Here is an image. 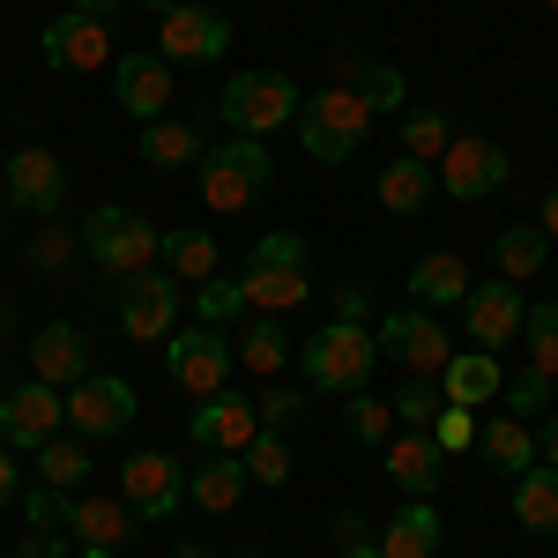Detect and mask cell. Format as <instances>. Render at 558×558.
<instances>
[{
  "label": "cell",
  "mask_w": 558,
  "mask_h": 558,
  "mask_svg": "<svg viewBox=\"0 0 558 558\" xmlns=\"http://www.w3.org/2000/svg\"><path fill=\"white\" fill-rule=\"evenodd\" d=\"M380 365V336H365L357 320H328L320 336L299 343V373L313 395H357Z\"/></svg>",
  "instance_id": "6da1fadb"
},
{
  "label": "cell",
  "mask_w": 558,
  "mask_h": 558,
  "mask_svg": "<svg viewBox=\"0 0 558 558\" xmlns=\"http://www.w3.org/2000/svg\"><path fill=\"white\" fill-rule=\"evenodd\" d=\"M305 276H313L305 239L299 231H268L254 254H246V268H239V291H246V305H260V313H299L305 291H313Z\"/></svg>",
  "instance_id": "7a4b0ae2"
},
{
  "label": "cell",
  "mask_w": 558,
  "mask_h": 558,
  "mask_svg": "<svg viewBox=\"0 0 558 558\" xmlns=\"http://www.w3.org/2000/svg\"><path fill=\"white\" fill-rule=\"evenodd\" d=\"M299 149L313 157V165H343V157H357V142L373 134V112H365V97L343 83H328L320 97H305L299 105Z\"/></svg>",
  "instance_id": "3957f363"
},
{
  "label": "cell",
  "mask_w": 558,
  "mask_h": 558,
  "mask_svg": "<svg viewBox=\"0 0 558 558\" xmlns=\"http://www.w3.org/2000/svg\"><path fill=\"white\" fill-rule=\"evenodd\" d=\"M299 83L291 75H276V68H239L231 83H223V97H216V112L231 120V134H276V128H291L299 120Z\"/></svg>",
  "instance_id": "277c9868"
},
{
  "label": "cell",
  "mask_w": 558,
  "mask_h": 558,
  "mask_svg": "<svg viewBox=\"0 0 558 558\" xmlns=\"http://www.w3.org/2000/svg\"><path fill=\"white\" fill-rule=\"evenodd\" d=\"M202 202L209 209H254L260 194H268V179H276V165H268V149H260L254 134H231V142H216V149H202Z\"/></svg>",
  "instance_id": "5b68a950"
},
{
  "label": "cell",
  "mask_w": 558,
  "mask_h": 558,
  "mask_svg": "<svg viewBox=\"0 0 558 558\" xmlns=\"http://www.w3.org/2000/svg\"><path fill=\"white\" fill-rule=\"evenodd\" d=\"M157 223L142 209H120V202H105V209H89L83 223V254L97 260V268H112V276H142L149 260H157Z\"/></svg>",
  "instance_id": "8992f818"
},
{
  "label": "cell",
  "mask_w": 558,
  "mask_h": 558,
  "mask_svg": "<svg viewBox=\"0 0 558 558\" xmlns=\"http://www.w3.org/2000/svg\"><path fill=\"white\" fill-rule=\"evenodd\" d=\"M165 373H172V387H186V395H223L231 387V373H239V343L223 336V328H179V336H165Z\"/></svg>",
  "instance_id": "52a82bcc"
},
{
  "label": "cell",
  "mask_w": 558,
  "mask_h": 558,
  "mask_svg": "<svg viewBox=\"0 0 558 558\" xmlns=\"http://www.w3.org/2000/svg\"><path fill=\"white\" fill-rule=\"evenodd\" d=\"M60 402H68V425L83 439H120L134 425V410H142V395L128 380H112V373H83L75 387H60Z\"/></svg>",
  "instance_id": "ba28073f"
},
{
  "label": "cell",
  "mask_w": 558,
  "mask_h": 558,
  "mask_svg": "<svg viewBox=\"0 0 558 558\" xmlns=\"http://www.w3.org/2000/svg\"><path fill=\"white\" fill-rule=\"evenodd\" d=\"M432 179L454 194V202H484V194H499L507 179H514V157L499 149V142H476V134H454L447 142V157L432 165Z\"/></svg>",
  "instance_id": "9c48e42d"
},
{
  "label": "cell",
  "mask_w": 558,
  "mask_h": 558,
  "mask_svg": "<svg viewBox=\"0 0 558 558\" xmlns=\"http://www.w3.org/2000/svg\"><path fill=\"white\" fill-rule=\"evenodd\" d=\"M223 45H231V15L223 8L179 0L172 15H157V52L179 60V68H209V60H223Z\"/></svg>",
  "instance_id": "30bf717a"
},
{
  "label": "cell",
  "mask_w": 558,
  "mask_h": 558,
  "mask_svg": "<svg viewBox=\"0 0 558 558\" xmlns=\"http://www.w3.org/2000/svg\"><path fill=\"white\" fill-rule=\"evenodd\" d=\"M45 45V68L52 75H97V68H112V23H97V15H52L38 31Z\"/></svg>",
  "instance_id": "8fae6325"
},
{
  "label": "cell",
  "mask_w": 558,
  "mask_h": 558,
  "mask_svg": "<svg viewBox=\"0 0 558 558\" xmlns=\"http://www.w3.org/2000/svg\"><path fill=\"white\" fill-rule=\"evenodd\" d=\"M120 328L134 343H165L179 328V276H165V268L120 276Z\"/></svg>",
  "instance_id": "7c38bea8"
},
{
  "label": "cell",
  "mask_w": 558,
  "mask_h": 558,
  "mask_svg": "<svg viewBox=\"0 0 558 558\" xmlns=\"http://www.w3.org/2000/svg\"><path fill=\"white\" fill-rule=\"evenodd\" d=\"M380 357H395L402 373H432V380H439V365L454 357V343H447L439 313L402 305V313H387V320H380Z\"/></svg>",
  "instance_id": "4fadbf2b"
},
{
  "label": "cell",
  "mask_w": 558,
  "mask_h": 558,
  "mask_svg": "<svg viewBox=\"0 0 558 558\" xmlns=\"http://www.w3.org/2000/svg\"><path fill=\"white\" fill-rule=\"evenodd\" d=\"M68 425V402H60V387L45 380H23L0 395V447H23V454H38L52 432Z\"/></svg>",
  "instance_id": "5bb4252c"
},
{
  "label": "cell",
  "mask_w": 558,
  "mask_h": 558,
  "mask_svg": "<svg viewBox=\"0 0 558 558\" xmlns=\"http://www.w3.org/2000/svg\"><path fill=\"white\" fill-rule=\"evenodd\" d=\"M112 105L128 112V120H165L172 112V60L165 52H120V68H112Z\"/></svg>",
  "instance_id": "9a60e30c"
},
{
  "label": "cell",
  "mask_w": 558,
  "mask_h": 558,
  "mask_svg": "<svg viewBox=\"0 0 558 558\" xmlns=\"http://www.w3.org/2000/svg\"><path fill=\"white\" fill-rule=\"evenodd\" d=\"M0 186H8V202L23 216H60V202H68V165L52 149H15Z\"/></svg>",
  "instance_id": "2e32d148"
},
{
  "label": "cell",
  "mask_w": 558,
  "mask_h": 558,
  "mask_svg": "<svg viewBox=\"0 0 558 558\" xmlns=\"http://www.w3.org/2000/svg\"><path fill=\"white\" fill-rule=\"evenodd\" d=\"M120 499L142 521H172L179 499H186V476H179L172 454H134V462H120Z\"/></svg>",
  "instance_id": "e0dca14e"
},
{
  "label": "cell",
  "mask_w": 558,
  "mask_h": 558,
  "mask_svg": "<svg viewBox=\"0 0 558 558\" xmlns=\"http://www.w3.org/2000/svg\"><path fill=\"white\" fill-rule=\"evenodd\" d=\"M462 313H470V350H507L521 336V313H529V299H521V283H470V299H462Z\"/></svg>",
  "instance_id": "ac0fdd59"
},
{
  "label": "cell",
  "mask_w": 558,
  "mask_h": 558,
  "mask_svg": "<svg viewBox=\"0 0 558 558\" xmlns=\"http://www.w3.org/2000/svg\"><path fill=\"white\" fill-rule=\"evenodd\" d=\"M387 476H395L402 499H432V492L447 484V454H439V439L402 425L395 439H387Z\"/></svg>",
  "instance_id": "d6986e66"
},
{
  "label": "cell",
  "mask_w": 558,
  "mask_h": 558,
  "mask_svg": "<svg viewBox=\"0 0 558 558\" xmlns=\"http://www.w3.org/2000/svg\"><path fill=\"white\" fill-rule=\"evenodd\" d=\"M194 447H209V454H246V447H254V432H260V417H254V402H246V395H231V387H223V395H209V402H202V410H194Z\"/></svg>",
  "instance_id": "ffe728a7"
},
{
  "label": "cell",
  "mask_w": 558,
  "mask_h": 558,
  "mask_svg": "<svg viewBox=\"0 0 558 558\" xmlns=\"http://www.w3.org/2000/svg\"><path fill=\"white\" fill-rule=\"evenodd\" d=\"M439 544H447V529L432 514V499H402L380 521V558H439Z\"/></svg>",
  "instance_id": "44dd1931"
},
{
  "label": "cell",
  "mask_w": 558,
  "mask_h": 558,
  "mask_svg": "<svg viewBox=\"0 0 558 558\" xmlns=\"http://www.w3.org/2000/svg\"><path fill=\"white\" fill-rule=\"evenodd\" d=\"M31 365H38L45 387H75L89 373V336L75 320H52V328H38V343H31Z\"/></svg>",
  "instance_id": "7402d4cb"
},
{
  "label": "cell",
  "mask_w": 558,
  "mask_h": 558,
  "mask_svg": "<svg viewBox=\"0 0 558 558\" xmlns=\"http://www.w3.org/2000/svg\"><path fill=\"white\" fill-rule=\"evenodd\" d=\"M499 387H507V373H499V350H454V357L439 365V395H447V402H462V410H476V402H499Z\"/></svg>",
  "instance_id": "603a6c76"
},
{
  "label": "cell",
  "mask_w": 558,
  "mask_h": 558,
  "mask_svg": "<svg viewBox=\"0 0 558 558\" xmlns=\"http://www.w3.org/2000/svg\"><path fill=\"white\" fill-rule=\"evenodd\" d=\"M68 529H75L83 551H128L134 507L128 499H75V507H68Z\"/></svg>",
  "instance_id": "cb8c5ba5"
},
{
  "label": "cell",
  "mask_w": 558,
  "mask_h": 558,
  "mask_svg": "<svg viewBox=\"0 0 558 558\" xmlns=\"http://www.w3.org/2000/svg\"><path fill=\"white\" fill-rule=\"evenodd\" d=\"M410 299L425 305V313L462 305V299H470V268H462L454 254H417V260H410Z\"/></svg>",
  "instance_id": "d4e9b609"
},
{
  "label": "cell",
  "mask_w": 558,
  "mask_h": 558,
  "mask_svg": "<svg viewBox=\"0 0 558 558\" xmlns=\"http://www.w3.org/2000/svg\"><path fill=\"white\" fill-rule=\"evenodd\" d=\"M157 254H165V276H179V283H209V276H216V231L179 223V231L157 239Z\"/></svg>",
  "instance_id": "484cf974"
},
{
  "label": "cell",
  "mask_w": 558,
  "mask_h": 558,
  "mask_svg": "<svg viewBox=\"0 0 558 558\" xmlns=\"http://www.w3.org/2000/svg\"><path fill=\"white\" fill-rule=\"evenodd\" d=\"M186 499H194L202 514H231V507L246 499V462H239V454H216V462H202V470L186 476Z\"/></svg>",
  "instance_id": "4316f807"
},
{
  "label": "cell",
  "mask_w": 558,
  "mask_h": 558,
  "mask_svg": "<svg viewBox=\"0 0 558 558\" xmlns=\"http://www.w3.org/2000/svg\"><path fill=\"white\" fill-rule=\"evenodd\" d=\"M476 447H484V462H492L499 476H521V470H536V432L521 425V417H507V410H499L492 425L476 432Z\"/></svg>",
  "instance_id": "83f0119b"
},
{
  "label": "cell",
  "mask_w": 558,
  "mask_h": 558,
  "mask_svg": "<svg viewBox=\"0 0 558 558\" xmlns=\"http://www.w3.org/2000/svg\"><path fill=\"white\" fill-rule=\"evenodd\" d=\"M142 165H157V172H179V165H202V134H194V120H149L142 128Z\"/></svg>",
  "instance_id": "f1b7e54d"
},
{
  "label": "cell",
  "mask_w": 558,
  "mask_h": 558,
  "mask_svg": "<svg viewBox=\"0 0 558 558\" xmlns=\"http://www.w3.org/2000/svg\"><path fill=\"white\" fill-rule=\"evenodd\" d=\"M514 521L536 529V536H558V470H521L514 476Z\"/></svg>",
  "instance_id": "f546056e"
},
{
  "label": "cell",
  "mask_w": 558,
  "mask_h": 558,
  "mask_svg": "<svg viewBox=\"0 0 558 558\" xmlns=\"http://www.w3.org/2000/svg\"><path fill=\"white\" fill-rule=\"evenodd\" d=\"M492 254H499V276H507V283H536L544 260H551V239H544L536 223H507Z\"/></svg>",
  "instance_id": "4dcf8cb0"
},
{
  "label": "cell",
  "mask_w": 558,
  "mask_h": 558,
  "mask_svg": "<svg viewBox=\"0 0 558 558\" xmlns=\"http://www.w3.org/2000/svg\"><path fill=\"white\" fill-rule=\"evenodd\" d=\"M291 328H283V313H260L254 328H246V336H239V365H246V373H283V365H291Z\"/></svg>",
  "instance_id": "1f68e13d"
},
{
  "label": "cell",
  "mask_w": 558,
  "mask_h": 558,
  "mask_svg": "<svg viewBox=\"0 0 558 558\" xmlns=\"http://www.w3.org/2000/svg\"><path fill=\"white\" fill-rule=\"evenodd\" d=\"M432 186H439V179H432V165L402 157V165H387V172H380V209L387 216H417L432 202Z\"/></svg>",
  "instance_id": "d6a6232c"
},
{
  "label": "cell",
  "mask_w": 558,
  "mask_h": 558,
  "mask_svg": "<svg viewBox=\"0 0 558 558\" xmlns=\"http://www.w3.org/2000/svg\"><path fill=\"white\" fill-rule=\"evenodd\" d=\"M447 142H454V128H447V112H439V105H402V157L439 165V157H447Z\"/></svg>",
  "instance_id": "836d02e7"
},
{
  "label": "cell",
  "mask_w": 558,
  "mask_h": 558,
  "mask_svg": "<svg viewBox=\"0 0 558 558\" xmlns=\"http://www.w3.org/2000/svg\"><path fill=\"white\" fill-rule=\"evenodd\" d=\"M83 476H89V439L75 432V439H45L38 447V484H52V492H83Z\"/></svg>",
  "instance_id": "e575fe53"
},
{
  "label": "cell",
  "mask_w": 558,
  "mask_h": 558,
  "mask_svg": "<svg viewBox=\"0 0 558 558\" xmlns=\"http://www.w3.org/2000/svg\"><path fill=\"white\" fill-rule=\"evenodd\" d=\"M521 343H529V365L558 380V299H544V305L521 313Z\"/></svg>",
  "instance_id": "d590c367"
},
{
  "label": "cell",
  "mask_w": 558,
  "mask_h": 558,
  "mask_svg": "<svg viewBox=\"0 0 558 558\" xmlns=\"http://www.w3.org/2000/svg\"><path fill=\"white\" fill-rule=\"evenodd\" d=\"M239 462H246V484H291V447H283V432H254V447H246Z\"/></svg>",
  "instance_id": "8d00e7d4"
},
{
  "label": "cell",
  "mask_w": 558,
  "mask_h": 558,
  "mask_svg": "<svg viewBox=\"0 0 558 558\" xmlns=\"http://www.w3.org/2000/svg\"><path fill=\"white\" fill-rule=\"evenodd\" d=\"M551 373H536V365H529V373H514V380L499 387V402H507V417H521V425H529V417H544V410H551Z\"/></svg>",
  "instance_id": "74e56055"
},
{
  "label": "cell",
  "mask_w": 558,
  "mask_h": 558,
  "mask_svg": "<svg viewBox=\"0 0 558 558\" xmlns=\"http://www.w3.org/2000/svg\"><path fill=\"white\" fill-rule=\"evenodd\" d=\"M439 402H447V395H439V380H432V373H410V380H402V395H395V425L425 432L432 417H439Z\"/></svg>",
  "instance_id": "f35d334b"
},
{
  "label": "cell",
  "mask_w": 558,
  "mask_h": 558,
  "mask_svg": "<svg viewBox=\"0 0 558 558\" xmlns=\"http://www.w3.org/2000/svg\"><path fill=\"white\" fill-rule=\"evenodd\" d=\"M350 439H357V447H387V439H395V402H380V395L357 387V402H350Z\"/></svg>",
  "instance_id": "ab89813d"
},
{
  "label": "cell",
  "mask_w": 558,
  "mask_h": 558,
  "mask_svg": "<svg viewBox=\"0 0 558 558\" xmlns=\"http://www.w3.org/2000/svg\"><path fill=\"white\" fill-rule=\"evenodd\" d=\"M357 97H365V112H373V120H380V112H402V105H410L402 75H395V68H380V60H365V75H357Z\"/></svg>",
  "instance_id": "60d3db41"
},
{
  "label": "cell",
  "mask_w": 558,
  "mask_h": 558,
  "mask_svg": "<svg viewBox=\"0 0 558 558\" xmlns=\"http://www.w3.org/2000/svg\"><path fill=\"white\" fill-rule=\"evenodd\" d=\"M432 439H439V454L454 462L462 447H476V410H462V402H439V417H432Z\"/></svg>",
  "instance_id": "b9f144b4"
},
{
  "label": "cell",
  "mask_w": 558,
  "mask_h": 558,
  "mask_svg": "<svg viewBox=\"0 0 558 558\" xmlns=\"http://www.w3.org/2000/svg\"><path fill=\"white\" fill-rule=\"evenodd\" d=\"M68 507H75V492H52V484H31V492H23L31 529H68Z\"/></svg>",
  "instance_id": "7bdbcfd3"
},
{
  "label": "cell",
  "mask_w": 558,
  "mask_h": 558,
  "mask_svg": "<svg viewBox=\"0 0 558 558\" xmlns=\"http://www.w3.org/2000/svg\"><path fill=\"white\" fill-rule=\"evenodd\" d=\"M239 305H246V291L239 283H202V328H223V320H239Z\"/></svg>",
  "instance_id": "ee69618b"
},
{
  "label": "cell",
  "mask_w": 558,
  "mask_h": 558,
  "mask_svg": "<svg viewBox=\"0 0 558 558\" xmlns=\"http://www.w3.org/2000/svg\"><path fill=\"white\" fill-rule=\"evenodd\" d=\"M305 402L291 395V387H268V395H254V417H260V432H283L291 417H299Z\"/></svg>",
  "instance_id": "f6af8a7d"
},
{
  "label": "cell",
  "mask_w": 558,
  "mask_h": 558,
  "mask_svg": "<svg viewBox=\"0 0 558 558\" xmlns=\"http://www.w3.org/2000/svg\"><path fill=\"white\" fill-rule=\"evenodd\" d=\"M336 544H343V558H380V536L365 529V514H336Z\"/></svg>",
  "instance_id": "bcb514c9"
},
{
  "label": "cell",
  "mask_w": 558,
  "mask_h": 558,
  "mask_svg": "<svg viewBox=\"0 0 558 558\" xmlns=\"http://www.w3.org/2000/svg\"><path fill=\"white\" fill-rule=\"evenodd\" d=\"M365 313H373V283H343L336 291V320H357L365 328Z\"/></svg>",
  "instance_id": "7dc6e473"
},
{
  "label": "cell",
  "mask_w": 558,
  "mask_h": 558,
  "mask_svg": "<svg viewBox=\"0 0 558 558\" xmlns=\"http://www.w3.org/2000/svg\"><path fill=\"white\" fill-rule=\"evenodd\" d=\"M357 75H365V45H350V38H343V45H336V83L350 89Z\"/></svg>",
  "instance_id": "c3c4849f"
},
{
  "label": "cell",
  "mask_w": 558,
  "mask_h": 558,
  "mask_svg": "<svg viewBox=\"0 0 558 558\" xmlns=\"http://www.w3.org/2000/svg\"><path fill=\"white\" fill-rule=\"evenodd\" d=\"M31 254H38L45 268H52V260H68V254H75V239H68V231H45V239L31 246Z\"/></svg>",
  "instance_id": "681fc988"
},
{
  "label": "cell",
  "mask_w": 558,
  "mask_h": 558,
  "mask_svg": "<svg viewBox=\"0 0 558 558\" xmlns=\"http://www.w3.org/2000/svg\"><path fill=\"white\" fill-rule=\"evenodd\" d=\"M536 462L558 470V410H544V439H536Z\"/></svg>",
  "instance_id": "f907efd6"
},
{
  "label": "cell",
  "mask_w": 558,
  "mask_h": 558,
  "mask_svg": "<svg viewBox=\"0 0 558 558\" xmlns=\"http://www.w3.org/2000/svg\"><path fill=\"white\" fill-rule=\"evenodd\" d=\"M68 8H75V15H97V23H112V15H120L128 0H68Z\"/></svg>",
  "instance_id": "816d5d0a"
},
{
  "label": "cell",
  "mask_w": 558,
  "mask_h": 558,
  "mask_svg": "<svg viewBox=\"0 0 558 558\" xmlns=\"http://www.w3.org/2000/svg\"><path fill=\"white\" fill-rule=\"evenodd\" d=\"M536 231H544V239H551V246H558V186H551V194H544V216H536Z\"/></svg>",
  "instance_id": "f5cc1de1"
},
{
  "label": "cell",
  "mask_w": 558,
  "mask_h": 558,
  "mask_svg": "<svg viewBox=\"0 0 558 558\" xmlns=\"http://www.w3.org/2000/svg\"><path fill=\"white\" fill-rule=\"evenodd\" d=\"M23 558H60V544H52V529H38V536L23 544Z\"/></svg>",
  "instance_id": "db71d44e"
},
{
  "label": "cell",
  "mask_w": 558,
  "mask_h": 558,
  "mask_svg": "<svg viewBox=\"0 0 558 558\" xmlns=\"http://www.w3.org/2000/svg\"><path fill=\"white\" fill-rule=\"evenodd\" d=\"M15 492H23V484H15V462H8V454H0V507H8V499H15Z\"/></svg>",
  "instance_id": "11a10c76"
},
{
  "label": "cell",
  "mask_w": 558,
  "mask_h": 558,
  "mask_svg": "<svg viewBox=\"0 0 558 558\" xmlns=\"http://www.w3.org/2000/svg\"><path fill=\"white\" fill-rule=\"evenodd\" d=\"M142 8H157V15H172V8H179V0H142Z\"/></svg>",
  "instance_id": "9f6ffc18"
},
{
  "label": "cell",
  "mask_w": 558,
  "mask_h": 558,
  "mask_svg": "<svg viewBox=\"0 0 558 558\" xmlns=\"http://www.w3.org/2000/svg\"><path fill=\"white\" fill-rule=\"evenodd\" d=\"M75 558H120V551H75Z\"/></svg>",
  "instance_id": "6f0895ef"
},
{
  "label": "cell",
  "mask_w": 558,
  "mask_h": 558,
  "mask_svg": "<svg viewBox=\"0 0 558 558\" xmlns=\"http://www.w3.org/2000/svg\"><path fill=\"white\" fill-rule=\"evenodd\" d=\"M0 172H8V157H0Z\"/></svg>",
  "instance_id": "680465c9"
},
{
  "label": "cell",
  "mask_w": 558,
  "mask_h": 558,
  "mask_svg": "<svg viewBox=\"0 0 558 558\" xmlns=\"http://www.w3.org/2000/svg\"><path fill=\"white\" fill-rule=\"evenodd\" d=\"M551 15H558V0H551Z\"/></svg>",
  "instance_id": "91938a15"
}]
</instances>
